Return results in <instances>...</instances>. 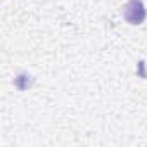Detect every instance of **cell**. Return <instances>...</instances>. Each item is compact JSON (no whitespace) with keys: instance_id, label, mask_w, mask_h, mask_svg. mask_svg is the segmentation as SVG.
Returning <instances> with one entry per match:
<instances>
[{"instance_id":"cell-1","label":"cell","mask_w":147,"mask_h":147,"mask_svg":"<svg viewBox=\"0 0 147 147\" xmlns=\"http://www.w3.org/2000/svg\"><path fill=\"white\" fill-rule=\"evenodd\" d=\"M123 16L130 24H142L145 21V16H147L144 2L142 0H130L123 7Z\"/></svg>"}]
</instances>
